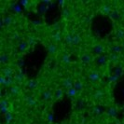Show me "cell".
I'll return each mask as SVG.
<instances>
[{
	"instance_id": "cell-1",
	"label": "cell",
	"mask_w": 124,
	"mask_h": 124,
	"mask_svg": "<svg viewBox=\"0 0 124 124\" xmlns=\"http://www.w3.org/2000/svg\"><path fill=\"white\" fill-rule=\"evenodd\" d=\"M88 79L93 83L98 82L101 79V73L97 70H93L88 74Z\"/></svg>"
},
{
	"instance_id": "cell-2",
	"label": "cell",
	"mask_w": 124,
	"mask_h": 124,
	"mask_svg": "<svg viewBox=\"0 0 124 124\" xmlns=\"http://www.w3.org/2000/svg\"><path fill=\"white\" fill-rule=\"evenodd\" d=\"M1 84L6 88H10L14 85V78H6L4 76L1 75V78H0Z\"/></svg>"
},
{
	"instance_id": "cell-3",
	"label": "cell",
	"mask_w": 124,
	"mask_h": 124,
	"mask_svg": "<svg viewBox=\"0 0 124 124\" xmlns=\"http://www.w3.org/2000/svg\"><path fill=\"white\" fill-rule=\"evenodd\" d=\"M1 74H2V76L6 77V78H14V75H15V71H14V69L12 67L7 65V66L2 68Z\"/></svg>"
},
{
	"instance_id": "cell-4",
	"label": "cell",
	"mask_w": 124,
	"mask_h": 124,
	"mask_svg": "<svg viewBox=\"0 0 124 124\" xmlns=\"http://www.w3.org/2000/svg\"><path fill=\"white\" fill-rule=\"evenodd\" d=\"M14 81L17 83V84H22L23 82H24L25 80V77H24V74L21 71V70H18V71H16L15 72V75H14Z\"/></svg>"
},
{
	"instance_id": "cell-5",
	"label": "cell",
	"mask_w": 124,
	"mask_h": 124,
	"mask_svg": "<svg viewBox=\"0 0 124 124\" xmlns=\"http://www.w3.org/2000/svg\"><path fill=\"white\" fill-rule=\"evenodd\" d=\"M105 51H106V49L102 44H96L93 47V52L95 55H103L105 53Z\"/></svg>"
},
{
	"instance_id": "cell-6",
	"label": "cell",
	"mask_w": 124,
	"mask_h": 124,
	"mask_svg": "<svg viewBox=\"0 0 124 124\" xmlns=\"http://www.w3.org/2000/svg\"><path fill=\"white\" fill-rule=\"evenodd\" d=\"M108 62V56L106 55H99V56H96L95 58V62L97 65L99 66H103V65H106V63Z\"/></svg>"
},
{
	"instance_id": "cell-7",
	"label": "cell",
	"mask_w": 124,
	"mask_h": 124,
	"mask_svg": "<svg viewBox=\"0 0 124 124\" xmlns=\"http://www.w3.org/2000/svg\"><path fill=\"white\" fill-rule=\"evenodd\" d=\"M61 83H62V88H63V89H65L66 91L69 90V89H71V88L74 87V81L72 80L70 78H65L62 79Z\"/></svg>"
},
{
	"instance_id": "cell-8",
	"label": "cell",
	"mask_w": 124,
	"mask_h": 124,
	"mask_svg": "<svg viewBox=\"0 0 124 124\" xmlns=\"http://www.w3.org/2000/svg\"><path fill=\"white\" fill-rule=\"evenodd\" d=\"M80 61L83 64H89L93 61V57L91 53H88V52H85L83 53L80 57Z\"/></svg>"
},
{
	"instance_id": "cell-9",
	"label": "cell",
	"mask_w": 124,
	"mask_h": 124,
	"mask_svg": "<svg viewBox=\"0 0 124 124\" xmlns=\"http://www.w3.org/2000/svg\"><path fill=\"white\" fill-rule=\"evenodd\" d=\"M38 85H39V82L38 80L37 79H30V80H28L26 83H25V86L26 88L28 89V90H35V89H37L38 87Z\"/></svg>"
},
{
	"instance_id": "cell-10",
	"label": "cell",
	"mask_w": 124,
	"mask_h": 124,
	"mask_svg": "<svg viewBox=\"0 0 124 124\" xmlns=\"http://www.w3.org/2000/svg\"><path fill=\"white\" fill-rule=\"evenodd\" d=\"M47 50H48V52H49V54L50 55H55L56 53L58 52V47H57V45L56 43H49L48 44V46H47Z\"/></svg>"
},
{
	"instance_id": "cell-11",
	"label": "cell",
	"mask_w": 124,
	"mask_h": 124,
	"mask_svg": "<svg viewBox=\"0 0 124 124\" xmlns=\"http://www.w3.org/2000/svg\"><path fill=\"white\" fill-rule=\"evenodd\" d=\"M24 101L25 104L28 106H30V107H34V106H37V101L32 95H26L24 98Z\"/></svg>"
},
{
	"instance_id": "cell-12",
	"label": "cell",
	"mask_w": 124,
	"mask_h": 124,
	"mask_svg": "<svg viewBox=\"0 0 124 124\" xmlns=\"http://www.w3.org/2000/svg\"><path fill=\"white\" fill-rule=\"evenodd\" d=\"M100 10L102 14H105V15H110V13L112 12V7L109 4H104L102 5L100 8Z\"/></svg>"
},
{
	"instance_id": "cell-13",
	"label": "cell",
	"mask_w": 124,
	"mask_h": 124,
	"mask_svg": "<svg viewBox=\"0 0 124 124\" xmlns=\"http://www.w3.org/2000/svg\"><path fill=\"white\" fill-rule=\"evenodd\" d=\"M120 54H117V53H110L108 56V61L111 62L114 64H117L120 61Z\"/></svg>"
},
{
	"instance_id": "cell-14",
	"label": "cell",
	"mask_w": 124,
	"mask_h": 124,
	"mask_svg": "<svg viewBox=\"0 0 124 124\" xmlns=\"http://www.w3.org/2000/svg\"><path fill=\"white\" fill-rule=\"evenodd\" d=\"M41 97L44 101H50L53 97V94L50 90H44L41 93Z\"/></svg>"
},
{
	"instance_id": "cell-15",
	"label": "cell",
	"mask_w": 124,
	"mask_h": 124,
	"mask_svg": "<svg viewBox=\"0 0 124 124\" xmlns=\"http://www.w3.org/2000/svg\"><path fill=\"white\" fill-rule=\"evenodd\" d=\"M13 23V18L11 16H9V15H7L5 16L4 18L2 19V21H1V27H4V25H6V26H9V25H11Z\"/></svg>"
},
{
	"instance_id": "cell-16",
	"label": "cell",
	"mask_w": 124,
	"mask_h": 124,
	"mask_svg": "<svg viewBox=\"0 0 124 124\" xmlns=\"http://www.w3.org/2000/svg\"><path fill=\"white\" fill-rule=\"evenodd\" d=\"M123 47L121 46V45H113L110 47V52L111 53H117V54H120L121 52H123Z\"/></svg>"
},
{
	"instance_id": "cell-17",
	"label": "cell",
	"mask_w": 124,
	"mask_h": 124,
	"mask_svg": "<svg viewBox=\"0 0 124 124\" xmlns=\"http://www.w3.org/2000/svg\"><path fill=\"white\" fill-rule=\"evenodd\" d=\"M10 62V57L8 54H7L5 52H3L1 55H0V62L2 65H7Z\"/></svg>"
},
{
	"instance_id": "cell-18",
	"label": "cell",
	"mask_w": 124,
	"mask_h": 124,
	"mask_svg": "<svg viewBox=\"0 0 124 124\" xmlns=\"http://www.w3.org/2000/svg\"><path fill=\"white\" fill-rule=\"evenodd\" d=\"M105 97V93L103 90H96L94 93H93V98L95 101H101L103 100V98Z\"/></svg>"
},
{
	"instance_id": "cell-19",
	"label": "cell",
	"mask_w": 124,
	"mask_h": 124,
	"mask_svg": "<svg viewBox=\"0 0 124 124\" xmlns=\"http://www.w3.org/2000/svg\"><path fill=\"white\" fill-rule=\"evenodd\" d=\"M62 38H63V37H62V35L60 31H56L55 33H53V34L51 35V39L53 40V42H54V43L61 42Z\"/></svg>"
},
{
	"instance_id": "cell-20",
	"label": "cell",
	"mask_w": 124,
	"mask_h": 124,
	"mask_svg": "<svg viewBox=\"0 0 124 124\" xmlns=\"http://www.w3.org/2000/svg\"><path fill=\"white\" fill-rule=\"evenodd\" d=\"M0 108H1V112H2L4 115H6L8 112H9L8 111V100L3 99L1 101Z\"/></svg>"
},
{
	"instance_id": "cell-21",
	"label": "cell",
	"mask_w": 124,
	"mask_h": 124,
	"mask_svg": "<svg viewBox=\"0 0 124 124\" xmlns=\"http://www.w3.org/2000/svg\"><path fill=\"white\" fill-rule=\"evenodd\" d=\"M9 92L12 94L13 96H18L19 94L21 93V88L18 84H14L12 87L9 88Z\"/></svg>"
},
{
	"instance_id": "cell-22",
	"label": "cell",
	"mask_w": 124,
	"mask_h": 124,
	"mask_svg": "<svg viewBox=\"0 0 124 124\" xmlns=\"http://www.w3.org/2000/svg\"><path fill=\"white\" fill-rule=\"evenodd\" d=\"M74 88L78 91V93H80L83 91L84 89V85H83V82L79 79H77L74 81Z\"/></svg>"
},
{
	"instance_id": "cell-23",
	"label": "cell",
	"mask_w": 124,
	"mask_h": 124,
	"mask_svg": "<svg viewBox=\"0 0 124 124\" xmlns=\"http://www.w3.org/2000/svg\"><path fill=\"white\" fill-rule=\"evenodd\" d=\"M106 113H107V115H108L109 117H112V118H116L118 114V109H117L115 106H111V107H109V108L107 109Z\"/></svg>"
},
{
	"instance_id": "cell-24",
	"label": "cell",
	"mask_w": 124,
	"mask_h": 124,
	"mask_svg": "<svg viewBox=\"0 0 124 124\" xmlns=\"http://www.w3.org/2000/svg\"><path fill=\"white\" fill-rule=\"evenodd\" d=\"M115 37L118 40H124V29L123 28H118L115 32Z\"/></svg>"
},
{
	"instance_id": "cell-25",
	"label": "cell",
	"mask_w": 124,
	"mask_h": 124,
	"mask_svg": "<svg viewBox=\"0 0 124 124\" xmlns=\"http://www.w3.org/2000/svg\"><path fill=\"white\" fill-rule=\"evenodd\" d=\"M123 73H124L123 67H122V65H121V64L117 65V66L114 68V72H113V74L115 75V76H117L118 78H120V77L123 75Z\"/></svg>"
},
{
	"instance_id": "cell-26",
	"label": "cell",
	"mask_w": 124,
	"mask_h": 124,
	"mask_svg": "<svg viewBox=\"0 0 124 124\" xmlns=\"http://www.w3.org/2000/svg\"><path fill=\"white\" fill-rule=\"evenodd\" d=\"M63 95H64V93H63V90L62 88L56 89L55 93H54V97L56 100H62L63 98Z\"/></svg>"
},
{
	"instance_id": "cell-27",
	"label": "cell",
	"mask_w": 124,
	"mask_h": 124,
	"mask_svg": "<svg viewBox=\"0 0 124 124\" xmlns=\"http://www.w3.org/2000/svg\"><path fill=\"white\" fill-rule=\"evenodd\" d=\"M120 16H121V13L119 12L118 9H113L112 12L110 13V15H109L110 19L113 21H118V19L120 18Z\"/></svg>"
},
{
	"instance_id": "cell-28",
	"label": "cell",
	"mask_w": 124,
	"mask_h": 124,
	"mask_svg": "<svg viewBox=\"0 0 124 124\" xmlns=\"http://www.w3.org/2000/svg\"><path fill=\"white\" fill-rule=\"evenodd\" d=\"M63 41H64L65 44L72 46V44H73V34L67 33V34L63 37Z\"/></svg>"
},
{
	"instance_id": "cell-29",
	"label": "cell",
	"mask_w": 124,
	"mask_h": 124,
	"mask_svg": "<svg viewBox=\"0 0 124 124\" xmlns=\"http://www.w3.org/2000/svg\"><path fill=\"white\" fill-rule=\"evenodd\" d=\"M29 45L27 43V41H21L20 44L18 45V49L20 52H24L25 50L28 49Z\"/></svg>"
},
{
	"instance_id": "cell-30",
	"label": "cell",
	"mask_w": 124,
	"mask_h": 124,
	"mask_svg": "<svg viewBox=\"0 0 124 124\" xmlns=\"http://www.w3.org/2000/svg\"><path fill=\"white\" fill-rule=\"evenodd\" d=\"M62 15L63 18L69 19L71 18V16H72V12H71V10H70L69 8H63L62 10Z\"/></svg>"
},
{
	"instance_id": "cell-31",
	"label": "cell",
	"mask_w": 124,
	"mask_h": 124,
	"mask_svg": "<svg viewBox=\"0 0 124 124\" xmlns=\"http://www.w3.org/2000/svg\"><path fill=\"white\" fill-rule=\"evenodd\" d=\"M78 91H77L74 87L66 91V95L68 96L69 98H74V97H76V96L78 95Z\"/></svg>"
},
{
	"instance_id": "cell-32",
	"label": "cell",
	"mask_w": 124,
	"mask_h": 124,
	"mask_svg": "<svg viewBox=\"0 0 124 124\" xmlns=\"http://www.w3.org/2000/svg\"><path fill=\"white\" fill-rule=\"evenodd\" d=\"M81 42V36L79 34H73V44L72 46H77Z\"/></svg>"
},
{
	"instance_id": "cell-33",
	"label": "cell",
	"mask_w": 124,
	"mask_h": 124,
	"mask_svg": "<svg viewBox=\"0 0 124 124\" xmlns=\"http://www.w3.org/2000/svg\"><path fill=\"white\" fill-rule=\"evenodd\" d=\"M62 62L64 64H69L71 62V58L68 53H63L62 55Z\"/></svg>"
},
{
	"instance_id": "cell-34",
	"label": "cell",
	"mask_w": 124,
	"mask_h": 124,
	"mask_svg": "<svg viewBox=\"0 0 124 124\" xmlns=\"http://www.w3.org/2000/svg\"><path fill=\"white\" fill-rule=\"evenodd\" d=\"M13 119V115L11 112H8L6 115H5V121L7 124H8L11 120Z\"/></svg>"
},
{
	"instance_id": "cell-35",
	"label": "cell",
	"mask_w": 124,
	"mask_h": 124,
	"mask_svg": "<svg viewBox=\"0 0 124 124\" xmlns=\"http://www.w3.org/2000/svg\"><path fill=\"white\" fill-rule=\"evenodd\" d=\"M27 43L29 46H32V45H34V44L36 43V38L33 37V36H29L28 38H27Z\"/></svg>"
},
{
	"instance_id": "cell-36",
	"label": "cell",
	"mask_w": 124,
	"mask_h": 124,
	"mask_svg": "<svg viewBox=\"0 0 124 124\" xmlns=\"http://www.w3.org/2000/svg\"><path fill=\"white\" fill-rule=\"evenodd\" d=\"M118 80V78L117 76H115L114 74L111 75V76L108 78V81H109L110 83H112V82H117Z\"/></svg>"
},
{
	"instance_id": "cell-37",
	"label": "cell",
	"mask_w": 124,
	"mask_h": 124,
	"mask_svg": "<svg viewBox=\"0 0 124 124\" xmlns=\"http://www.w3.org/2000/svg\"><path fill=\"white\" fill-rule=\"evenodd\" d=\"M93 112L94 113V114L99 115V114H101V113H102V110H101V108H100V107H98V106H95V107L93 109Z\"/></svg>"
},
{
	"instance_id": "cell-38",
	"label": "cell",
	"mask_w": 124,
	"mask_h": 124,
	"mask_svg": "<svg viewBox=\"0 0 124 124\" xmlns=\"http://www.w3.org/2000/svg\"><path fill=\"white\" fill-rule=\"evenodd\" d=\"M47 118H48V120H49L50 122H52V121H53V115H52L51 113L48 114V117H47Z\"/></svg>"
},
{
	"instance_id": "cell-39",
	"label": "cell",
	"mask_w": 124,
	"mask_h": 124,
	"mask_svg": "<svg viewBox=\"0 0 124 124\" xmlns=\"http://www.w3.org/2000/svg\"><path fill=\"white\" fill-rule=\"evenodd\" d=\"M120 45H121V46L123 47V49H124V40L122 41V42H121V44H120Z\"/></svg>"
},
{
	"instance_id": "cell-40",
	"label": "cell",
	"mask_w": 124,
	"mask_h": 124,
	"mask_svg": "<svg viewBox=\"0 0 124 124\" xmlns=\"http://www.w3.org/2000/svg\"><path fill=\"white\" fill-rule=\"evenodd\" d=\"M121 16H123V17H124V9L121 11Z\"/></svg>"
},
{
	"instance_id": "cell-41",
	"label": "cell",
	"mask_w": 124,
	"mask_h": 124,
	"mask_svg": "<svg viewBox=\"0 0 124 124\" xmlns=\"http://www.w3.org/2000/svg\"><path fill=\"white\" fill-rule=\"evenodd\" d=\"M122 111L124 112V105H123V106H122Z\"/></svg>"
}]
</instances>
